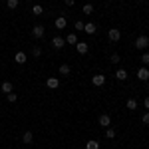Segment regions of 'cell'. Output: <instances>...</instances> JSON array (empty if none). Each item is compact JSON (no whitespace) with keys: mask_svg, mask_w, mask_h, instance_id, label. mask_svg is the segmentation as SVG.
Instances as JSON below:
<instances>
[{"mask_svg":"<svg viewBox=\"0 0 149 149\" xmlns=\"http://www.w3.org/2000/svg\"><path fill=\"white\" fill-rule=\"evenodd\" d=\"M135 48H137V50H145V48H149V38L147 36H139L137 40H135Z\"/></svg>","mask_w":149,"mask_h":149,"instance_id":"obj_1","label":"cell"},{"mask_svg":"<svg viewBox=\"0 0 149 149\" xmlns=\"http://www.w3.org/2000/svg\"><path fill=\"white\" fill-rule=\"evenodd\" d=\"M76 50H78L80 56H84V54L90 52V46H88V42H78V44H76Z\"/></svg>","mask_w":149,"mask_h":149,"instance_id":"obj_2","label":"cell"},{"mask_svg":"<svg viewBox=\"0 0 149 149\" xmlns=\"http://www.w3.org/2000/svg\"><path fill=\"white\" fill-rule=\"evenodd\" d=\"M32 36H34V38H42V36H44V26H42V24L32 26Z\"/></svg>","mask_w":149,"mask_h":149,"instance_id":"obj_3","label":"cell"},{"mask_svg":"<svg viewBox=\"0 0 149 149\" xmlns=\"http://www.w3.org/2000/svg\"><path fill=\"white\" fill-rule=\"evenodd\" d=\"M100 125H102V127H105V129H107V127H111V117H109L107 113L100 115Z\"/></svg>","mask_w":149,"mask_h":149,"instance_id":"obj_4","label":"cell"},{"mask_svg":"<svg viewBox=\"0 0 149 149\" xmlns=\"http://www.w3.org/2000/svg\"><path fill=\"white\" fill-rule=\"evenodd\" d=\"M107 36H109V40H111V42H117V40L121 38V32H119L117 28H109V32H107Z\"/></svg>","mask_w":149,"mask_h":149,"instance_id":"obj_5","label":"cell"},{"mask_svg":"<svg viewBox=\"0 0 149 149\" xmlns=\"http://www.w3.org/2000/svg\"><path fill=\"white\" fill-rule=\"evenodd\" d=\"M92 84L95 86V88H100V86H103L105 84V76H102V74H95L92 78Z\"/></svg>","mask_w":149,"mask_h":149,"instance_id":"obj_6","label":"cell"},{"mask_svg":"<svg viewBox=\"0 0 149 149\" xmlns=\"http://www.w3.org/2000/svg\"><path fill=\"white\" fill-rule=\"evenodd\" d=\"M137 78H139L141 81H147V80H149V70L145 68V66L137 70Z\"/></svg>","mask_w":149,"mask_h":149,"instance_id":"obj_7","label":"cell"},{"mask_svg":"<svg viewBox=\"0 0 149 149\" xmlns=\"http://www.w3.org/2000/svg\"><path fill=\"white\" fill-rule=\"evenodd\" d=\"M54 26H56L58 30H64V28L68 26V20H66L64 16H60V18H56V22H54Z\"/></svg>","mask_w":149,"mask_h":149,"instance_id":"obj_8","label":"cell"},{"mask_svg":"<svg viewBox=\"0 0 149 149\" xmlns=\"http://www.w3.org/2000/svg\"><path fill=\"white\" fill-rule=\"evenodd\" d=\"M52 46L56 48V50H60V48L66 46V40H64V38H60V36H56V38L52 40Z\"/></svg>","mask_w":149,"mask_h":149,"instance_id":"obj_9","label":"cell"},{"mask_svg":"<svg viewBox=\"0 0 149 149\" xmlns=\"http://www.w3.org/2000/svg\"><path fill=\"white\" fill-rule=\"evenodd\" d=\"M84 32H86V34H95V32H97V26L93 22H88L84 26Z\"/></svg>","mask_w":149,"mask_h":149,"instance_id":"obj_10","label":"cell"},{"mask_svg":"<svg viewBox=\"0 0 149 149\" xmlns=\"http://www.w3.org/2000/svg\"><path fill=\"white\" fill-rule=\"evenodd\" d=\"M46 86L50 88V90H56L58 86H60V80H58V78H48V80H46Z\"/></svg>","mask_w":149,"mask_h":149,"instance_id":"obj_11","label":"cell"},{"mask_svg":"<svg viewBox=\"0 0 149 149\" xmlns=\"http://www.w3.org/2000/svg\"><path fill=\"white\" fill-rule=\"evenodd\" d=\"M115 78H117V80L119 81H123V80H127V72L123 68H119L117 70V72H115Z\"/></svg>","mask_w":149,"mask_h":149,"instance_id":"obj_12","label":"cell"},{"mask_svg":"<svg viewBox=\"0 0 149 149\" xmlns=\"http://www.w3.org/2000/svg\"><path fill=\"white\" fill-rule=\"evenodd\" d=\"M0 90H2V93L8 95V93H12V84H10V81H4V84L0 86Z\"/></svg>","mask_w":149,"mask_h":149,"instance_id":"obj_13","label":"cell"},{"mask_svg":"<svg viewBox=\"0 0 149 149\" xmlns=\"http://www.w3.org/2000/svg\"><path fill=\"white\" fill-rule=\"evenodd\" d=\"M86 149H100V141H97V139H90V141L86 143Z\"/></svg>","mask_w":149,"mask_h":149,"instance_id":"obj_14","label":"cell"},{"mask_svg":"<svg viewBox=\"0 0 149 149\" xmlns=\"http://www.w3.org/2000/svg\"><path fill=\"white\" fill-rule=\"evenodd\" d=\"M22 141L26 143V145H30V143L34 141V137H32V131H26V133L22 135Z\"/></svg>","mask_w":149,"mask_h":149,"instance_id":"obj_15","label":"cell"},{"mask_svg":"<svg viewBox=\"0 0 149 149\" xmlns=\"http://www.w3.org/2000/svg\"><path fill=\"white\" fill-rule=\"evenodd\" d=\"M66 44H74V46H76V44H78V36L76 34H68L66 36Z\"/></svg>","mask_w":149,"mask_h":149,"instance_id":"obj_16","label":"cell"},{"mask_svg":"<svg viewBox=\"0 0 149 149\" xmlns=\"http://www.w3.org/2000/svg\"><path fill=\"white\" fill-rule=\"evenodd\" d=\"M14 60H16V64H26V54L24 52H18Z\"/></svg>","mask_w":149,"mask_h":149,"instance_id":"obj_17","label":"cell"},{"mask_svg":"<svg viewBox=\"0 0 149 149\" xmlns=\"http://www.w3.org/2000/svg\"><path fill=\"white\" fill-rule=\"evenodd\" d=\"M70 72H72V68H70L68 64H62V66H60V74H62V76H70Z\"/></svg>","mask_w":149,"mask_h":149,"instance_id":"obj_18","label":"cell"},{"mask_svg":"<svg viewBox=\"0 0 149 149\" xmlns=\"http://www.w3.org/2000/svg\"><path fill=\"white\" fill-rule=\"evenodd\" d=\"M127 109H131V111H133V109H137V100L129 97V100H127Z\"/></svg>","mask_w":149,"mask_h":149,"instance_id":"obj_19","label":"cell"},{"mask_svg":"<svg viewBox=\"0 0 149 149\" xmlns=\"http://www.w3.org/2000/svg\"><path fill=\"white\" fill-rule=\"evenodd\" d=\"M18 4H20V0H8V2H6V6H8L10 10H14V8H18Z\"/></svg>","mask_w":149,"mask_h":149,"instance_id":"obj_20","label":"cell"},{"mask_svg":"<svg viewBox=\"0 0 149 149\" xmlns=\"http://www.w3.org/2000/svg\"><path fill=\"white\" fill-rule=\"evenodd\" d=\"M42 12H44V8H42V6H40V4H36L34 8H32V14H34V16H40V14H42Z\"/></svg>","mask_w":149,"mask_h":149,"instance_id":"obj_21","label":"cell"},{"mask_svg":"<svg viewBox=\"0 0 149 149\" xmlns=\"http://www.w3.org/2000/svg\"><path fill=\"white\" fill-rule=\"evenodd\" d=\"M105 137H107V139H113L115 137V131L111 129V127H107V129H105Z\"/></svg>","mask_w":149,"mask_h":149,"instance_id":"obj_22","label":"cell"},{"mask_svg":"<svg viewBox=\"0 0 149 149\" xmlns=\"http://www.w3.org/2000/svg\"><path fill=\"white\" fill-rule=\"evenodd\" d=\"M84 14H93V6L92 4H86V6H84Z\"/></svg>","mask_w":149,"mask_h":149,"instance_id":"obj_23","label":"cell"},{"mask_svg":"<svg viewBox=\"0 0 149 149\" xmlns=\"http://www.w3.org/2000/svg\"><path fill=\"white\" fill-rule=\"evenodd\" d=\"M84 26H86V24L81 22V20H78V22L74 24V28H76V30H80V32H81V30H84Z\"/></svg>","mask_w":149,"mask_h":149,"instance_id":"obj_24","label":"cell"},{"mask_svg":"<svg viewBox=\"0 0 149 149\" xmlns=\"http://www.w3.org/2000/svg\"><path fill=\"white\" fill-rule=\"evenodd\" d=\"M16 100H18V95H16L14 92H12V93H8V102H10V103H14Z\"/></svg>","mask_w":149,"mask_h":149,"instance_id":"obj_25","label":"cell"},{"mask_svg":"<svg viewBox=\"0 0 149 149\" xmlns=\"http://www.w3.org/2000/svg\"><path fill=\"white\" fill-rule=\"evenodd\" d=\"M119 62H121V58L117 54H111V64H119Z\"/></svg>","mask_w":149,"mask_h":149,"instance_id":"obj_26","label":"cell"},{"mask_svg":"<svg viewBox=\"0 0 149 149\" xmlns=\"http://www.w3.org/2000/svg\"><path fill=\"white\" fill-rule=\"evenodd\" d=\"M141 62H143V66H147V64H149V54H147V52L141 56Z\"/></svg>","mask_w":149,"mask_h":149,"instance_id":"obj_27","label":"cell"},{"mask_svg":"<svg viewBox=\"0 0 149 149\" xmlns=\"http://www.w3.org/2000/svg\"><path fill=\"white\" fill-rule=\"evenodd\" d=\"M32 54H34V56H36V58H38V56H40V54H42V50H40V48L36 46V48H34V50H32Z\"/></svg>","mask_w":149,"mask_h":149,"instance_id":"obj_28","label":"cell"},{"mask_svg":"<svg viewBox=\"0 0 149 149\" xmlns=\"http://www.w3.org/2000/svg\"><path fill=\"white\" fill-rule=\"evenodd\" d=\"M141 121H143L145 125H149V113H145V115H143V117H141Z\"/></svg>","mask_w":149,"mask_h":149,"instance_id":"obj_29","label":"cell"},{"mask_svg":"<svg viewBox=\"0 0 149 149\" xmlns=\"http://www.w3.org/2000/svg\"><path fill=\"white\" fill-rule=\"evenodd\" d=\"M64 2H66V6H74L76 4V0H64Z\"/></svg>","mask_w":149,"mask_h":149,"instance_id":"obj_30","label":"cell"},{"mask_svg":"<svg viewBox=\"0 0 149 149\" xmlns=\"http://www.w3.org/2000/svg\"><path fill=\"white\" fill-rule=\"evenodd\" d=\"M143 105H145V107L149 109V97H145V102H143Z\"/></svg>","mask_w":149,"mask_h":149,"instance_id":"obj_31","label":"cell"},{"mask_svg":"<svg viewBox=\"0 0 149 149\" xmlns=\"http://www.w3.org/2000/svg\"><path fill=\"white\" fill-rule=\"evenodd\" d=\"M28 2H32V0H28Z\"/></svg>","mask_w":149,"mask_h":149,"instance_id":"obj_32","label":"cell"}]
</instances>
